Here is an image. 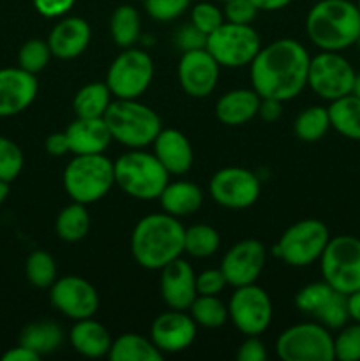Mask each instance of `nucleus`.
<instances>
[{"instance_id": "obj_34", "label": "nucleus", "mask_w": 360, "mask_h": 361, "mask_svg": "<svg viewBox=\"0 0 360 361\" xmlns=\"http://www.w3.org/2000/svg\"><path fill=\"white\" fill-rule=\"evenodd\" d=\"M219 245H221V236L208 224H194L184 233V252L189 254L191 257L205 259L214 256L219 250Z\"/></svg>"}, {"instance_id": "obj_20", "label": "nucleus", "mask_w": 360, "mask_h": 361, "mask_svg": "<svg viewBox=\"0 0 360 361\" xmlns=\"http://www.w3.org/2000/svg\"><path fill=\"white\" fill-rule=\"evenodd\" d=\"M161 296L168 309L189 310L191 303L198 296L196 274L191 263L179 257L161 270Z\"/></svg>"}, {"instance_id": "obj_27", "label": "nucleus", "mask_w": 360, "mask_h": 361, "mask_svg": "<svg viewBox=\"0 0 360 361\" xmlns=\"http://www.w3.org/2000/svg\"><path fill=\"white\" fill-rule=\"evenodd\" d=\"M330 127L346 140L360 141V99L348 94L339 97L328 106Z\"/></svg>"}, {"instance_id": "obj_51", "label": "nucleus", "mask_w": 360, "mask_h": 361, "mask_svg": "<svg viewBox=\"0 0 360 361\" xmlns=\"http://www.w3.org/2000/svg\"><path fill=\"white\" fill-rule=\"evenodd\" d=\"M41 356L34 353L32 349L25 348V345L18 344L16 348H11L2 355V361H39Z\"/></svg>"}, {"instance_id": "obj_1", "label": "nucleus", "mask_w": 360, "mask_h": 361, "mask_svg": "<svg viewBox=\"0 0 360 361\" xmlns=\"http://www.w3.org/2000/svg\"><path fill=\"white\" fill-rule=\"evenodd\" d=\"M311 56L295 39H277L258 51L251 62V85L260 97L286 102L307 87Z\"/></svg>"}, {"instance_id": "obj_54", "label": "nucleus", "mask_w": 360, "mask_h": 361, "mask_svg": "<svg viewBox=\"0 0 360 361\" xmlns=\"http://www.w3.org/2000/svg\"><path fill=\"white\" fill-rule=\"evenodd\" d=\"M7 196H9V182L0 180V204L7 200Z\"/></svg>"}, {"instance_id": "obj_15", "label": "nucleus", "mask_w": 360, "mask_h": 361, "mask_svg": "<svg viewBox=\"0 0 360 361\" xmlns=\"http://www.w3.org/2000/svg\"><path fill=\"white\" fill-rule=\"evenodd\" d=\"M49 302L62 316L74 321L94 317L99 309V295L95 288L78 275L56 279L49 288Z\"/></svg>"}, {"instance_id": "obj_22", "label": "nucleus", "mask_w": 360, "mask_h": 361, "mask_svg": "<svg viewBox=\"0 0 360 361\" xmlns=\"http://www.w3.org/2000/svg\"><path fill=\"white\" fill-rule=\"evenodd\" d=\"M154 152L152 154L157 157V161L164 166L166 171L172 175H186L194 162V152L191 147V141L179 129H161L157 137L152 143Z\"/></svg>"}, {"instance_id": "obj_41", "label": "nucleus", "mask_w": 360, "mask_h": 361, "mask_svg": "<svg viewBox=\"0 0 360 361\" xmlns=\"http://www.w3.org/2000/svg\"><path fill=\"white\" fill-rule=\"evenodd\" d=\"M318 323L323 324L328 330H341L344 324H348L349 321V312H348V296L342 295V293L335 291V295L332 296L330 302L323 307L320 314L316 317Z\"/></svg>"}, {"instance_id": "obj_53", "label": "nucleus", "mask_w": 360, "mask_h": 361, "mask_svg": "<svg viewBox=\"0 0 360 361\" xmlns=\"http://www.w3.org/2000/svg\"><path fill=\"white\" fill-rule=\"evenodd\" d=\"M348 312L349 319L355 321V323H360V289L352 293V295H348Z\"/></svg>"}, {"instance_id": "obj_39", "label": "nucleus", "mask_w": 360, "mask_h": 361, "mask_svg": "<svg viewBox=\"0 0 360 361\" xmlns=\"http://www.w3.org/2000/svg\"><path fill=\"white\" fill-rule=\"evenodd\" d=\"M25 166V157L21 148L13 140L0 136V180L14 182L20 176Z\"/></svg>"}, {"instance_id": "obj_45", "label": "nucleus", "mask_w": 360, "mask_h": 361, "mask_svg": "<svg viewBox=\"0 0 360 361\" xmlns=\"http://www.w3.org/2000/svg\"><path fill=\"white\" fill-rule=\"evenodd\" d=\"M228 286L221 268H208L196 275V291L198 295L205 296H219L222 289Z\"/></svg>"}, {"instance_id": "obj_8", "label": "nucleus", "mask_w": 360, "mask_h": 361, "mask_svg": "<svg viewBox=\"0 0 360 361\" xmlns=\"http://www.w3.org/2000/svg\"><path fill=\"white\" fill-rule=\"evenodd\" d=\"M323 281L342 295L360 289V238L339 235L328 240L320 257Z\"/></svg>"}, {"instance_id": "obj_33", "label": "nucleus", "mask_w": 360, "mask_h": 361, "mask_svg": "<svg viewBox=\"0 0 360 361\" xmlns=\"http://www.w3.org/2000/svg\"><path fill=\"white\" fill-rule=\"evenodd\" d=\"M330 129V116H328V108L323 106H309L293 122V130L300 141L306 143H314L320 141Z\"/></svg>"}, {"instance_id": "obj_48", "label": "nucleus", "mask_w": 360, "mask_h": 361, "mask_svg": "<svg viewBox=\"0 0 360 361\" xmlns=\"http://www.w3.org/2000/svg\"><path fill=\"white\" fill-rule=\"evenodd\" d=\"M239 361H265L267 360V348L260 341V335L256 337H246V341L240 344L236 351Z\"/></svg>"}, {"instance_id": "obj_43", "label": "nucleus", "mask_w": 360, "mask_h": 361, "mask_svg": "<svg viewBox=\"0 0 360 361\" xmlns=\"http://www.w3.org/2000/svg\"><path fill=\"white\" fill-rule=\"evenodd\" d=\"M191 6V0H145V11L155 21H173L182 16Z\"/></svg>"}, {"instance_id": "obj_31", "label": "nucleus", "mask_w": 360, "mask_h": 361, "mask_svg": "<svg viewBox=\"0 0 360 361\" xmlns=\"http://www.w3.org/2000/svg\"><path fill=\"white\" fill-rule=\"evenodd\" d=\"M109 32L119 48H133L141 34V18L136 7L131 4L116 7L109 18Z\"/></svg>"}, {"instance_id": "obj_12", "label": "nucleus", "mask_w": 360, "mask_h": 361, "mask_svg": "<svg viewBox=\"0 0 360 361\" xmlns=\"http://www.w3.org/2000/svg\"><path fill=\"white\" fill-rule=\"evenodd\" d=\"M355 69L339 51H321L311 56L307 87L320 99L332 102L352 94Z\"/></svg>"}, {"instance_id": "obj_23", "label": "nucleus", "mask_w": 360, "mask_h": 361, "mask_svg": "<svg viewBox=\"0 0 360 361\" xmlns=\"http://www.w3.org/2000/svg\"><path fill=\"white\" fill-rule=\"evenodd\" d=\"M69 148L74 155L104 154L112 134L104 118H78L66 129Z\"/></svg>"}, {"instance_id": "obj_21", "label": "nucleus", "mask_w": 360, "mask_h": 361, "mask_svg": "<svg viewBox=\"0 0 360 361\" xmlns=\"http://www.w3.org/2000/svg\"><path fill=\"white\" fill-rule=\"evenodd\" d=\"M92 30L87 20L78 16H64L48 35L52 55L60 60H73L80 56L90 44Z\"/></svg>"}, {"instance_id": "obj_55", "label": "nucleus", "mask_w": 360, "mask_h": 361, "mask_svg": "<svg viewBox=\"0 0 360 361\" xmlns=\"http://www.w3.org/2000/svg\"><path fill=\"white\" fill-rule=\"evenodd\" d=\"M352 94L356 95V97L360 99V74H356V76H355V83H353Z\"/></svg>"}, {"instance_id": "obj_5", "label": "nucleus", "mask_w": 360, "mask_h": 361, "mask_svg": "<svg viewBox=\"0 0 360 361\" xmlns=\"http://www.w3.org/2000/svg\"><path fill=\"white\" fill-rule=\"evenodd\" d=\"M115 185L140 201L159 200L169 182V173L152 152L129 150L113 162Z\"/></svg>"}, {"instance_id": "obj_52", "label": "nucleus", "mask_w": 360, "mask_h": 361, "mask_svg": "<svg viewBox=\"0 0 360 361\" xmlns=\"http://www.w3.org/2000/svg\"><path fill=\"white\" fill-rule=\"evenodd\" d=\"M258 11H265V13H274V11L284 9L286 6L293 2V0H251Z\"/></svg>"}, {"instance_id": "obj_28", "label": "nucleus", "mask_w": 360, "mask_h": 361, "mask_svg": "<svg viewBox=\"0 0 360 361\" xmlns=\"http://www.w3.org/2000/svg\"><path fill=\"white\" fill-rule=\"evenodd\" d=\"M108 358L112 361H161L164 355L150 338L138 334H124L112 342Z\"/></svg>"}, {"instance_id": "obj_56", "label": "nucleus", "mask_w": 360, "mask_h": 361, "mask_svg": "<svg viewBox=\"0 0 360 361\" xmlns=\"http://www.w3.org/2000/svg\"><path fill=\"white\" fill-rule=\"evenodd\" d=\"M355 46H356V48H359V51H360V34H359V37H356V42H355Z\"/></svg>"}, {"instance_id": "obj_40", "label": "nucleus", "mask_w": 360, "mask_h": 361, "mask_svg": "<svg viewBox=\"0 0 360 361\" xmlns=\"http://www.w3.org/2000/svg\"><path fill=\"white\" fill-rule=\"evenodd\" d=\"M335 360L360 361V323L344 324L334 337Z\"/></svg>"}, {"instance_id": "obj_57", "label": "nucleus", "mask_w": 360, "mask_h": 361, "mask_svg": "<svg viewBox=\"0 0 360 361\" xmlns=\"http://www.w3.org/2000/svg\"><path fill=\"white\" fill-rule=\"evenodd\" d=\"M356 9H359V13H360V0H356Z\"/></svg>"}, {"instance_id": "obj_46", "label": "nucleus", "mask_w": 360, "mask_h": 361, "mask_svg": "<svg viewBox=\"0 0 360 361\" xmlns=\"http://www.w3.org/2000/svg\"><path fill=\"white\" fill-rule=\"evenodd\" d=\"M175 44H176V48H180L182 51H191V49L205 48V44H207V35H205L201 30H198L193 23L184 25L182 28H179V30H176Z\"/></svg>"}, {"instance_id": "obj_11", "label": "nucleus", "mask_w": 360, "mask_h": 361, "mask_svg": "<svg viewBox=\"0 0 360 361\" xmlns=\"http://www.w3.org/2000/svg\"><path fill=\"white\" fill-rule=\"evenodd\" d=\"M154 80V60L147 51L126 48L106 73V85L115 99H140Z\"/></svg>"}, {"instance_id": "obj_42", "label": "nucleus", "mask_w": 360, "mask_h": 361, "mask_svg": "<svg viewBox=\"0 0 360 361\" xmlns=\"http://www.w3.org/2000/svg\"><path fill=\"white\" fill-rule=\"evenodd\" d=\"M191 23L203 32L205 35L212 34L224 23V14L215 4L200 2L191 9Z\"/></svg>"}, {"instance_id": "obj_2", "label": "nucleus", "mask_w": 360, "mask_h": 361, "mask_svg": "<svg viewBox=\"0 0 360 361\" xmlns=\"http://www.w3.org/2000/svg\"><path fill=\"white\" fill-rule=\"evenodd\" d=\"M184 233L186 228L173 215L148 214L131 233V254L145 270H162L184 254Z\"/></svg>"}, {"instance_id": "obj_26", "label": "nucleus", "mask_w": 360, "mask_h": 361, "mask_svg": "<svg viewBox=\"0 0 360 361\" xmlns=\"http://www.w3.org/2000/svg\"><path fill=\"white\" fill-rule=\"evenodd\" d=\"M162 212L173 215V217H189L196 214L203 204V190L193 182L179 180V182H168L164 190L159 196Z\"/></svg>"}, {"instance_id": "obj_47", "label": "nucleus", "mask_w": 360, "mask_h": 361, "mask_svg": "<svg viewBox=\"0 0 360 361\" xmlns=\"http://www.w3.org/2000/svg\"><path fill=\"white\" fill-rule=\"evenodd\" d=\"M35 11L44 18H62L74 7L76 0H32Z\"/></svg>"}, {"instance_id": "obj_9", "label": "nucleus", "mask_w": 360, "mask_h": 361, "mask_svg": "<svg viewBox=\"0 0 360 361\" xmlns=\"http://www.w3.org/2000/svg\"><path fill=\"white\" fill-rule=\"evenodd\" d=\"M275 353L282 361H332L335 360L334 337L318 321L293 324L279 335Z\"/></svg>"}, {"instance_id": "obj_14", "label": "nucleus", "mask_w": 360, "mask_h": 361, "mask_svg": "<svg viewBox=\"0 0 360 361\" xmlns=\"http://www.w3.org/2000/svg\"><path fill=\"white\" fill-rule=\"evenodd\" d=\"M210 197L228 210H246L253 207L261 192L258 176L251 169L228 166L215 173L208 183Z\"/></svg>"}, {"instance_id": "obj_6", "label": "nucleus", "mask_w": 360, "mask_h": 361, "mask_svg": "<svg viewBox=\"0 0 360 361\" xmlns=\"http://www.w3.org/2000/svg\"><path fill=\"white\" fill-rule=\"evenodd\" d=\"M113 161L104 154L74 155L64 169V189L76 203H97L113 189Z\"/></svg>"}, {"instance_id": "obj_35", "label": "nucleus", "mask_w": 360, "mask_h": 361, "mask_svg": "<svg viewBox=\"0 0 360 361\" xmlns=\"http://www.w3.org/2000/svg\"><path fill=\"white\" fill-rule=\"evenodd\" d=\"M189 314L198 326L210 328V330L221 328L229 319L228 305L219 300V296L198 295L191 303Z\"/></svg>"}, {"instance_id": "obj_50", "label": "nucleus", "mask_w": 360, "mask_h": 361, "mask_svg": "<svg viewBox=\"0 0 360 361\" xmlns=\"http://www.w3.org/2000/svg\"><path fill=\"white\" fill-rule=\"evenodd\" d=\"M44 148L49 155L53 157H62V155L69 154V141H67L66 130L64 133H52L44 141Z\"/></svg>"}, {"instance_id": "obj_44", "label": "nucleus", "mask_w": 360, "mask_h": 361, "mask_svg": "<svg viewBox=\"0 0 360 361\" xmlns=\"http://www.w3.org/2000/svg\"><path fill=\"white\" fill-rule=\"evenodd\" d=\"M258 7L251 0H229L224 4V20L229 23L251 25L258 16Z\"/></svg>"}, {"instance_id": "obj_32", "label": "nucleus", "mask_w": 360, "mask_h": 361, "mask_svg": "<svg viewBox=\"0 0 360 361\" xmlns=\"http://www.w3.org/2000/svg\"><path fill=\"white\" fill-rule=\"evenodd\" d=\"M88 229H90V214L87 204L76 201L64 207L55 221V231L64 242H80L88 235Z\"/></svg>"}, {"instance_id": "obj_3", "label": "nucleus", "mask_w": 360, "mask_h": 361, "mask_svg": "<svg viewBox=\"0 0 360 361\" xmlns=\"http://www.w3.org/2000/svg\"><path fill=\"white\" fill-rule=\"evenodd\" d=\"M306 32L321 51H342L356 42L360 13L349 0H318L306 18Z\"/></svg>"}, {"instance_id": "obj_36", "label": "nucleus", "mask_w": 360, "mask_h": 361, "mask_svg": "<svg viewBox=\"0 0 360 361\" xmlns=\"http://www.w3.org/2000/svg\"><path fill=\"white\" fill-rule=\"evenodd\" d=\"M25 275L37 289H49L56 281V263L46 250H34L25 263Z\"/></svg>"}, {"instance_id": "obj_29", "label": "nucleus", "mask_w": 360, "mask_h": 361, "mask_svg": "<svg viewBox=\"0 0 360 361\" xmlns=\"http://www.w3.org/2000/svg\"><path fill=\"white\" fill-rule=\"evenodd\" d=\"M64 342V331L53 321H37L30 323L21 330L20 344L32 349L39 356L56 351Z\"/></svg>"}, {"instance_id": "obj_18", "label": "nucleus", "mask_w": 360, "mask_h": 361, "mask_svg": "<svg viewBox=\"0 0 360 361\" xmlns=\"http://www.w3.org/2000/svg\"><path fill=\"white\" fill-rule=\"evenodd\" d=\"M196 326L186 310L169 309L159 314L150 326V341L162 355H175L186 351L196 338Z\"/></svg>"}, {"instance_id": "obj_16", "label": "nucleus", "mask_w": 360, "mask_h": 361, "mask_svg": "<svg viewBox=\"0 0 360 361\" xmlns=\"http://www.w3.org/2000/svg\"><path fill=\"white\" fill-rule=\"evenodd\" d=\"M267 263V250L260 240L247 238L226 250L221 261V271L232 288L256 284Z\"/></svg>"}, {"instance_id": "obj_7", "label": "nucleus", "mask_w": 360, "mask_h": 361, "mask_svg": "<svg viewBox=\"0 0 360 361\" xmlns=\"http://www.w3.org/2000/svg\"><path fill=\"white\" fill-rule=\"evenodd\" d=\"M330 240L327 224L318 219H304L289 226L275 243V256L293 268H304L320 261Z\"/></svg>"}, {"instance_id": "obj_58", "label": "nucleus", "mask_w": 360, "mask_h": 361, "mask_svg": "<svg viewBox=\"0 0 360 361\" xmlns=\"http://www.w3.org/2000/svg\"><path fill=\"white\" fill-rule=\"evenodd\" d=\"M215 2H221V4H226V2H229V0H215Z\"/></svg>"}, {"instance_id": "obj_24", "label": "nucleus", "mask_w": 360, "mask_h": 361, "mask_svg": "<svg viewBox=\"0 0 360 361\" xmlns=\"http://www.w3.org/2000/svg\"><path fill=\"white\" fill-rule=\"evenodd\" d=\"M261 97L254 88H235L226 92L215 102V118L222 126L239 127L258 116Z\"/></svg>"}, {"instance_id": "obj_37", "label": "nucleus", "mask_w": 360, "mask_h": 361, "mask_svg": "<svg viewBox=\"0 0 360 361\" xmlns=\"http://www.w3.org/2000/svg\"><path fill=\"white\" fill-rule=\"evenodd\" d=\"M335 295V289L332 286H328L327 282H313V284H307L296 293L295 296V305L300 312L307 314V316L314 317L316 319L318 314L323 310V307L330 302L332 296Z\"/></svg>"}, {"instance_id": "obj_38", "label": "nucleus", "mask_w": 360, "mask_h": 361, "mask_svg": "<svg viewBox=\"0 0 360 361\" xmlns=\"http://www.w3.org/2000/svg\"><path fill=\"white\" fill-rule=\"evenodd\" d=\"M52 56L53 55L48 46V41L30 39L18 51V67H21V69L28 71L32 74H37L46 69Z\"/></svg>"}, {"instance_id": "obj_13", "label": "nucleus", "mask_w": 360, "mask_h": 361, "mask_svg": "<svg viewBox=\"0 0 360 361\" xmlns=\"http://www.w3.org/2000/svg\"><path fill=\"white\" fill-rule=\"evenodd\" d=\"M229 321L246 337L265 334L272 323V300L263 288L256 284L235 288L228 302Z\"/></svg>"}, {"instance_id": "obj_49", "label": "nucleus", "mask_w": 360, "mask_h": 361, "mask_svg": "<svg viewBox=\"0 0 360 361\" xmlns=\"http://www.w3.org/2000/svg\"><path fill=\"white\" fill-rule=\"evenodd\" d=\"M282 115V102L277 99L270 97H261L260 108H258V116H260L263 122L272 123L277 122Z\"/></svg>"}, {"instance_id": "obj_19", "label": "nucleus", "mask_w": 360, "mask_h": 361, "mask_svg": "<svg viewBox=\"0 0 360 361\" xmlns=\"http://www.w3.org/2000/svg\"><path fill=\"white\" fill-rule=\"evenodd\" d=\"M39 83L35 74L21 67L0 69V116H14L23 113L37 95Z\"/></svg>"}, {"instance_id": "obj_10", "label": "nucleus", "mask_w": 360, "mask_h": 361, "mask_svg": "<svg viewBox=\"0 0 360 361\" xmlns=\"http://www.w3.org/2000/svg\"><path fill=\"white\" fill-rule=\"evenodd\" d=\"M207 51L226 69L251 66L261 49V39L251 25L224 21L217 30L207 35Z\"/></svg>"}, {"instance_id": "obj_4", "label": "nucleus", "mask_w": 360, "mask_h": 361, "mask_svg": "<svg viewBox=\"0 0 360 361\" xmlns=\"http://www.w3.org/2000/svg\"><path fill=\"white\" fill-rule=\"evenodd\" d=\"M102 118L112 140L131 150L150 147L162 129L157 113L138 99H115Z\"/></svg>"}, {"instance_id": "obj_17", "label": "nucleus", "mask_w": 360, "mask_h": 361, "mask_svg": "<svg viewBox=\"0 0 360 361\" xmlns=\"http://www.w3.org/2000/svg\"><path fill=\"white\" fill-rule=\"evenodd\" d=\"M179 83L189 97L203 99L217 87L221 66L207 48L184 51L179 60Z\"/></svg>"}, {"instance_id": "obj_30", "label": "nucleus", "mask_w": 360, "mask_h": 361, "mask_svg": "<svg viewBox=\"0 0 360 361\" xmlns=\"http://www.w3.org/2000/svg\"><path fill=\"white\" fill-rule=\"evenodd\" d=\"M113 95L108 85L104 83H88L76 92L73 99L74 115L78 118H102L108 111Z\"/></svg>"}, {"instance_id": "obj_25", "label": "nucleus", "mask_w": 360, "mask_h": 361, "mask_svg": "<svg viewBox=\"0 0 360 361\" xmlns=\"http://www.w3.org/2000/svg\"><path fill=\"white\" fill-rule=\"evenodd\" d=\"M69 342L78 355L85 358H104L112 348V335L104 324L87 317L73 324L69 331Z\"/></svg>"}]
</instances>
